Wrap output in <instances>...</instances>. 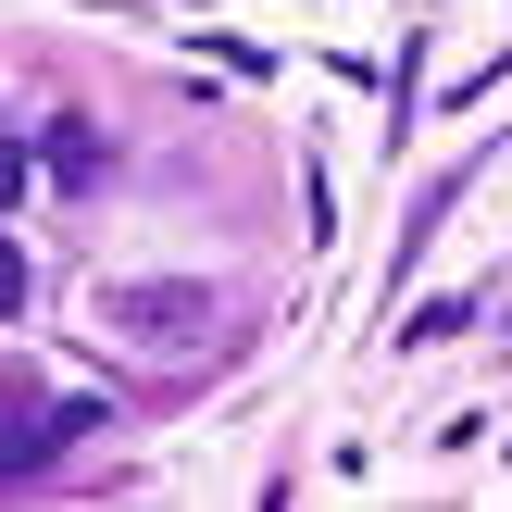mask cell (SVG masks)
Segmentation results:
<instances>
[{
	"label": "cell",
	"instance_id": "2",
	"mask_svg": "<svg viewBox=\"0 0 512 512\" xmlns=\"http://www.w3.org/2000/svg\"><path fill=\"white\" fill-rule=\"evenodd\" d=\"M100 400H0V488H25V475H50V450L88 438Z\"/></svg>",
	"mask_w": 512,
	"mask_h": 512
},
{
	"label": "cell",
	"instance_id": "1",
	"mask_svg": "<svg viewBox=\"0 0 512 512\" xmlns=\"http://www.w3.org/2000/svg\"><path fill=\"white\" fill-rule=\"evenodd\" d=\"M100 325H113L125 350H200L213 338V288H188V275H125V288H100Z\"/></svg>",
	"mask_w": 512,
	"mask_h": 512
},
{
	"label": "cell",
	"instance_id": "3",
	"mask_svg": "<svg viewBox=\"0 0 512 512\" xmlns=\"http://www.w3.org/2000/svg\"><path fill=\"white\" fill-rule=\"evenodd\" d=\"M0 313H25V250L0 238Z\"/></svg>",
	"mask_w": 512,
	"mask_h": 512
}]
</instances>
